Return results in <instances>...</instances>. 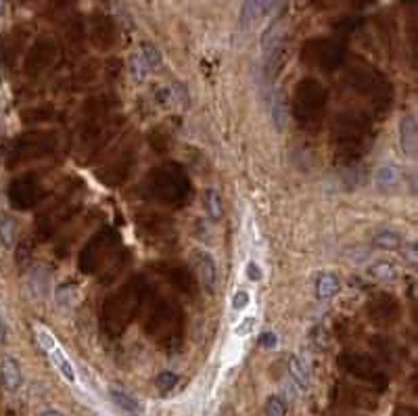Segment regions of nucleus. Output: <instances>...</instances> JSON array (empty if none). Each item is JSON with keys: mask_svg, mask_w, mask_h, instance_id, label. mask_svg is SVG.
Here are the masks:
<instances>
[{"mask_svg": "<svg viewBox=\"0 0 418 416\" xmlns=\"http://www.w3.org/2000/svg\"><path fill=\"white\" fill-rule=\"evenodd\" d=\"M203 209L211 222H220L224 216V205H222V194L218 189L209 187L203 192Z\"/></svg>", "mask_w": 418, "mask_h": 416, "instance_id": "nucleus-24", "label": "nucleus"}, {"mask_svg": "<svg viewBox=\"0 0 418 416\" xmlns=\"http://www.w3.org/2000/svg\"><path fill=\"white\" fill-rule=\"evenodd\" d=\"M15 239H17V224L11 216L2 214L0 216V243L4 249H13L15 245Z\"/></svg>", "mask_w": 418, "mask_h": 416, "instance_id": "nucleus-35", "label": "nucleus"}, {"mask_svg": "<svg viewBox=\"0 0 418 416\" xmlns=\"http://www.w3.org/2000/svg\"><path fill=\"white\" fill-rule=\"evenodd\" d=\"M402 182V174L395 165H383L379 167L377 176H375V184L381 191H395Z\"/></svg>", "mask_w": 418, "mask_h": 416, "instance_id": "nucleus-28", "label": "nucleus"}, {"mask_svg": "<svg viewBox=\"0 0 418 416\" xmlns=\"http://www.w3.org/2000/svg\"><path fill=\"white\" fill-rule=\"evenodd\" d=\"M249 293L247 291H236L234 295H232V310H236V312H241V310H245L247 306H249Z\"/></svg>", "mask_w": 418, "mask_h": 416, "instance_id": "nucleus-42", "label": "nucleus"}, {"mask_svg": "<svg viewBox=\"0 0 418 416\" xmlns=\"http://www.w3.org/2000/svg\"><path fill=\"white\" fill-rule=\"evenodd\" d=\"M44 199L42 178L36 172H26L19 178H15L9 187V201L15 209L28 212L36 207Z\"/></svg>", "mask_w": 418, "mask_h": 416, "instance_id": "nucleus-11", "label": "nucleus"}, {"mask_svg": "<svg viewBox=\"0 0 418 416\" xmlns=\"http://www.w3.org/2000/svg\"><path fill=\"white\" fill-rule=\"evenodd\" d=\"M247 279L254 281V283H259V281H261V270H259V266L256 261H249V264H247Z\"/></svg>", "mask_w": 418, "mask_h": 416, "instance_id": "nucleus-45", "label": "nucleus"}, {"mask_svg": "<svg viewBox=\"0 0 418 416\" xmlns=\"http://www.w3.org/2000/svg\"><path fill=\"white\" fill-rule=\"evenodd\" d=\"M370 345H372V350L377 353H381V358L389 362V364H397L402 358H404V353L402 350L391 341V339H387V337H375L372 341H370Z\"/></svg>", "mask_w": 418, "mask_h": 416, "instance_id": "nucleus-27", "label": "nucleus"}, {"mask_svg": "<svg viewBox=\"0 0 418 416\" xmlns=\"http://www.w3.org/2000/svg\"><path fill=\"white\" fill-rule=\"evenodd\" d=\"M147 291L149 285L140 276H136L105 299L100 308V324L109 337H120L132 324V321L142 312Z\"/></svg>", "mask_w": 418, "mask_h": 416, "instance_id": "nucleus-3", "label": "nucleus"}, {"mask_svg": "<svg viewBox=\"0 0 418 416\" xmlns=\"http://www.w3.org/2000/svg\"><path fill=\"white\" fill-rule=\"evenodd\" d=\"M276 343H278L276 333H272V331L268 333V331H266V333H261V335H259V345H261L263 350H274V348H276Z\"/></svg>", "mask_w": 418, "mask_h": 416, "instance_id": "nucleus-44", "label": "nucleus"}, {"mask_svg": "<svg viewBox=\"0 0 418 416\" xmlns=\"http://www.w3.org/2000/svg\"><path fill=\"white\" fill-rule=\"evenodd\" d=\"M51 59H53V48L51 46H46V48H38V51H33V55L30 57V61L26 65V69H28V73L30 76H38V73H42L48 63H51Z\"/></svg>", "mask_w": 418, "mask_h": 416, "instance_id": "nucleus-33", "label": "nucleus"}, {"mask_svg": "<svg viewBox=\"0 0 418 416\" xmlns=\"http://www.w3.org/2000/svg\"><path fill=\"white\" fill-rule=\"evenodd\" d=\"M393 416H418V415L412 406H397V408H395V412H393Z\"/></svg>", "mask_w": 418, "mask_h": 416, "instance_id": "nucleus-47", "label": "nucleus"}, {"mask_svg": "<svg viewBox=\"0 0 418 416\" xmlns=\"http://www.w3.org/2000/svg\"><path fill=\"white\" fill-rule=\"evenodd\" d=\"M266 415L268 416H287V404L278 395H270L266 402Z\"/></svg>", "mask_w": 418, "mask_h": 416, "instance_id": "nucleus-38", "label": "nucleus"}, {"mask_svg": "<svg viewBox=\"0 0 418 416\" xmlns=\"http://www.w3.org/2000/svg\"><path fill=\"white\" fill-rule=\"evenodd\" d=\"M281 38H283V21L281 19H274L266 32L261 36V51H263V57H270L274 51L281 48Z\"/></svg>", "mask_w": 418, "mask_h": 416, "instance_id": "nucleus-25", "label": "nucleus"}, {"mask_svg": "<svg viewBox=\"0 0 418 416\" xmlns=\"http://www.w3.org/2000/svg\"><path fill=\"white\" fill-rule=\"evenodd\" d=\"M138 226L142 230L145 236H149L155 245L160 243H169L174 239V228H172V222L167 218H163L160 214H142L138 218Z\"/></svg>", "mask_w": 418, "mask_h": 416, "instance_id": "nucleus-17", "label": "nucleus"}, {"mask_svg": "<svg viewBox=\"0 0 418 416\" xmlns=\"http://www.w3.org/2000/svg\"><path fill=\"white\" fill-rule=\"evenodd\" d=\"M314 291H316V297L320 301H328V299L337 297V293L341 291V281L335 272H322L316 279Z\"/></svg>", "mask_w": 418, "mask_h": 416, "instance_id": "nucleus-23", "label": "nucleus"}, {"mask_svg": "<svg viewBox=\"0 0 418 416\" xmlns=\"http://www.w3.org/2000/svg\"><path fill=\"white\" fill-rule=\"evenodd\" d=\"M368 276L377 283H393L397 279V266L391 259H377L368 266Z\"/></svg>", "mask_w": 418, "mask_h": 416, "instance_id": "nucleus-26", "label": "nucleus"}, {"mask_svg": "<svg viewBox=\"0 0 418 416\" xmlns=\"http://www.w3.org/2000/svg\"><path fill=\"white\" fill-rule=\"evenodd\" d=\"M40 416H65L63 412H59V410H44Z\"/></svg>", "mask_w": 418, "mask_h": 416, "instance_id": "nucleus-49", "label": "nucleus"}, {"mask_svg": "<svg viewBox=\"0 0 418 416\" xmlns=\"http://www.w3.org/2000/svg\"><path fill=\"white\" fill-rule=\"evenodd\" d=\"M270 115H272V124L278 132H283L287 126V100L283 93H276L272 103H270Z\"/></svg>", "mask_w": 418, "mask_h": 416, "instance_id": "nucleus-31", "label": "nucleus"}, {"mask_svg": "<svg viewBox=\"0 0 418 416\" xmlns=\"http://www.w3.org/2000/svg\"><path fill=\"white\" fill-rule=\"evenodd\" d=\"M111 397H113V402L120 406V408H124V410H130V412H134V410H138V402L128 395L126 391H122V389H111Z\"/></svg>", "mask_w": 418, "mask_h": 416, "instance_id": "nucleus-36", "label": "nucleus"}, {"mask_svg": "<svg viewBox=\"0 0 418 416\" xmlns=\"http://www.w3.org/2000/svg\"><path fill=\"white\" fill-rule=\"evenodd\" d=\"M326 90L314 78H305L297 84L293 95V118L299 128L316 132L322 126L326 111Z\"/></svg>", "mask_w": 418, "mask_h": 416, "instance_id": "nucleus-5", "label": "nucleus"}, {"mask_svg": "<svg viewBox=\"0 0 418 416\" xmlns=\"http://www.w3.org/2000/svg\"><path fill=\"white\" fill-rule=\"evenodd\" d=\"M180 381V377L176 375V373H172V370H163L161 375H157V379H155V385L160 387L161 391H169V389H174L176 385Z\"/></svg>", "mask_w": 418, "mask_h": 416, "instance_id": "nucleus-39", "label": "nucleus"}, {"mask_svg": "<svg viewBox=\"0 0 418 416\" xmlns=\"http://www.w3.org/2000/svg\"><path fill=\"white\" fill-rule=\"evenodd\" d=\"M153 268L157 270V274L163 276V281L167 285H172L176 291L184 293L187 297H197V293H199L197 279L187 266H182L178 261H157Z\"/></svg>", "mask_w": 418, "mask_h": 416, "instance_id": "nucleus-14", "label": "nucleus"}, {"mask_svg": "<svg viewBox=\"0 0 418 416\" xmlns=\"http://www.w3.org/2000/svg\"><path fill=\"white\" fill-rule=\"evenodd\" d=\"M254 326H256V318H254V316H247V318L241 321V324H236L234 335H236V337H245V335H249V333L254 331Z\"/></svg>", "mask_w": 418, "mask_h": 416, "instance_id": "nucleus-43", "label": "nucleus"}, {"mask_svg": "<svg viewBox=\"0 0 418 416\" xmlns=\"http://www.w3.org/2000/svg\"><path fill=\"white\" fill-rule=\"evenodd\" d=\"M122 126V120L117 118H88L82 128L80 138V153H84V161H93L109 145V140L115 136L117 128Z\"/></svg>", "mask_w": 418, "mask_h": 416, "instance_id": "nucleus-8", "label": "nucleus"}, {"mask_svg": "<svg viewBox=\"0 0 418 416\" xmlns=\"http://www.w3.org/2000/svg\"><path fill=\"white\" fill-rule=\"evenodd\" d=\"M4 341H6V322L0 314V343H4Z\"/></svg>", "mask_w": 418, "mask_h": 416, "instance_id": "nucleus-48", "label": "nucleus"}, {"mask_svg": "<svg viewBox=\"0 0 418 416\" xmlns=\"http://www.w3.org/2000/svg\"><path fill=\"white\" fill-rule=\"evenodd\" d=\"M399 145H402V151H404L406 157H414L417 155V120L412 115H406L399 122Z\"/></svg>", "mask_w": 418, "mask_h": 416, "instance_id": "nucleus-22", "label": "nucleus"}, {"mask_svg": "<svg viewBox=\"0 0 418 416\" xmlns=\"http://www.w3.org/2000/svg\"><path fill=\"white\" fill-rule=\"evenodd\" d=\"M312 335H314V337H312V341H314L318 348H326V343H328V341H326V331H324L322 326H316Z\"/></svg>", "mask_w": 418, "mask_h": 416, "instance_id": "nucleus-46", "label": "nucleus"}, {"mask_svg": "<svg viewBox=\"0 0 418 416\" xmlns=\"http://www.w3.org/2000/svg\"><path fill=\"white\" fill-rule=\"evenodd\" d=\"M330 136L335 160L343 165H355L372 147V118L362 109H343L333 120Z\"/></svg>", "mask_w": 418, "mask_h": 416, "instance_id": "nucleus-1", "label": "nucleus"}, {"mask_svg": "<svg viewBox=\"0 0 418 416\" xmlns=\"http://www.w3.org/2000/svg\"><path fill=\"white\" fill-rule=\"evenodd\" d=\"M339 366L352 375L354 379L362 381V383L370 385L377 393H383L389 387V377L387 373L381 368V364L368 355V353H360V352H343L339 355Z\"/></svg>", "mask_w": 418, "mask_h": 416, "instance_id": "nucleus-7", "label": "nucleus"}, {"mask_svg": "<svg viewBox=\"0 0 418 416\" xmlns=\"http://www.w3.org/2000/svg\"><path fill=\"white\" fill-rule=\"evenodd\" d=\"M138 55L142 57V61H145V65H147L149 69H155V67H160L161 65V53L155 46H151V44H142V48H140Z\"/></svg>", "mask_w": 418, "mask_h": 416, "instance_id": "nucleus-37", "label": "nucleus"}, {"mask_svg": "<svg viewBox=\"0 0 418 416\" xmlns=\"http://www.w3.org/2000/svg\"><path fill=\"white\" fill-rule=\"evenodd\" d=\"M0 383L6 391H17L21 383H23V377H21V366L15 358L11 355H4L2 362H0Z\"/></svg>", "mask_w": 418, "mask_h": 416, "instance_id": "nucleus-20", "label": "nucleus"}, {"mask_svg": "<svg viewBox=\"0 0 418 416\" xmlns=\"http://www.w3.org/2000/svg\"><path fill=\"white\" fill-rule=\"evenodd\" d=\"M276 2L278 0H245L243 6H241V13H239V28L241 30L249 28L258 17L270 13Z\"/></svg>", "mask_w": 418, "mask_h": 416, "instance_id": "nucleus-19", "label": "nucleus"}, {"mask_svg": "<svg viewBox=\"0 0 418 416\" xmlns=\"http://www.w3.org/2000/svg\"><path fill=\"white\" fill-rule=\"evenodd\" d=\"M120 236L113 228H100L97 234H93V239L84 245L82 254H80V270L84 274H93L103 268V264L109 259L111 251L117 247Z\"/></svg>", "mask_w": 418, "mask_h": 416, "instance_id": "nucleus-10", "label": "nucleus"}, {"mask_svg": "<svg viewBox=\"0 0 418 416\" xmlns=\"http://www.w3.org/2000/svg\"><path fill=\"white\" fill-rule=\"evenodd\" d=\"M333 395L341 406H348V408H364V410H375L377 408V400L360 387L339 383L335 387Z\"/></svg>", "mask_w": 418, "mask_h": 416, "instance_id": "nucleus-18", "label": "nucleus"}, {"mask_svg": "<svg viewBox=\"0 0 418 416\" xmlns=\"http://www.w3.org/2000/svg\"><path fill=\"white\" fill-rule=\"evenodd\" d=\"M126 261H128V256H124L122 259L117 257V259H115V261H113L107 270H103V272H105V283H113V281L117 279V274L124 270Z\"/></svg>", "mask_w": 418, "mask_h": 416, "instance_id": "nucleus-41", "label": "nucleus"}, {"mask_svg": "<svg viewBox=\"0 0 418 416\" xmlns=\"http://www.w3.org/2000/svg\"><path fill=\"white\" fill-rule=\"evenodd\" d=\"M134 163H136V151L132 147H126L107 160V163L100 167L103 172H98V180H103L109 187H120L132 174Z\"/></svg>", "mask_w": 418, "mask_h": 416, "instance_id": "nucleus-13", "label": "nucleus"}, {"mask_svg": "<svg viewBox=\"0 0 418 416\" xmlns=\"http://www.w3.org/2000/svg\"><path fill=\"white\" fill-rule=\"evenodd\" d=\"M303 59L305 63L314 65V67H322V69H335L343 59V51L333 44V42H310L303 51Z\"/></svg>", "mask_w": 418, "mask_h": 416, "instance_id": "nucleus-15", "label": "nucleus"}, {"mask_svg": "<svg viewBox=\"0 0 418 416\" xmlns=\"http://www.w3.org/2000/svg\"><path fill=\"white\" fill-rule=\"evenodd\" d=\"M36 337H38V341L42 343L44 352L48 353V358L53 360V364L57 366V370L63 375L69 383H75V370H73L69 358H67L63 350H61L59 341H57L46 328H42V326H36Z\"/></svg>", "mask_w": 418, "mask_h": 416, "instance_id": "nucleus-16", "label": "nucleus"}, {"mask_svg": "<svg viewBox=\"0 0 418 416\" xmlns=\"http://www.w3.org/2000/svg\"><path fill=\"white\" fill-rule=\"evenodd\" d=\"M366 314H368L370 322L377 326H393L402 316V306L395 295H391L387 291H379L368 297Z\"/></svg>", "mask_w": 418, "mask_h": 416, "instance_id": "nucleus-12", "label": "nucleus"}, {"mask_svg": "<svg viewBox=\"0 0 418 416\" xmlns=\"http://www.w3.org/2000/svg\"><path fill=\"white\" fill-rule=\"evenodd\" d=\"M145 331L147 335L163 348L165 352H178L182 348V339H184V312L182 308L161 295V293H151V288L147 291L145 303Z\"/></svg>", "mask_w": 418, "mask_h": 416, "instance_id": "nucleus-2", "label": "nucleus"}, {"mask_svg": "<svg viewBox=\"0 0 418 416\" xmlns=\"http://www.w3.org/2000/svg\"><path fill=\"white\" fill-rule=\"evenodd\" d=\"M57 147V138L51 132H28L21 134L19 138H15V142L11 145L6 165L9 167H17L30 161L42 160L46 155H51Z\"/></svg>", "mask_w": 418, "mask_h": 416, "instance_id": "nucleus-6", "label": "nucleus"}, {"mask_svg": "<svg viewBox=\"0 0 418 416\" xmlns=\"http://www.w3.org/2000/svg\"><path fill=\"white\" fill-rule=\"evenodd\" d=\"M30 288L36 297H46L48 291H51V274L48 270L44 268H33V272L30 274Z\"/></svg>", "mask_w": 418, "mask_h": 416, "instance_id": "nucleus-34", "label": "nucleus"}, {"mask_svg": "<svg viewBox=\"0 0 418 416\" xmlns=\"http://www.w3.org/2000/svg\"><path fill=\"white\" fill-rule=\"evenodd\" d=\"M289 375L293 377V381L297 383L299 389H308L310 387V370H308V364L299 358V355H291L289 358Z\"/></svg>", "mask_w": 418, "mask_h": 416, "instance_id": "nucleus-30", "label": "nucleus"}, {"mask_svg": "<svg viewBox=\"0 0 418 416\" xmlns=\"http://www.w3.org/2000/svg\"><path fill=\"white\" fill-rule=\"evenodd\" d=\"M352 88L364 96L377 113H387L391 107L389 82L375 69H355L350 78Z\"/></svg>", "mask_w": 418, "mask_h": 416, "instance_id": "nucleus-9", "label": "nucleus"}, {"mask_svg": "<svg viewBox=\"0 0 418 416\" xmlns=\"http://www.w3.org/2000/svg\"><path fill=\"white\" fill-rule=\"evenodd\" d=\"M55 118V109L51 105H36L30 109L21 111V120L26 124H40V122H51Z\"/></svg>", "mask_w": 418, "mask_h": 416, "instance_id": "nucleus-32", "label": "nucleus"}, {"mask_svg": "<svg viewBox=\"0 0 418 416\" xmlns=\"http://www.w3.org/2000/svg\"><path fill=\"white\" fill-rule=\"evenodd\" d=\"M130 67H132V76H134V80H136V82H142V80L147 78V73H149V67L145 65V61H142V57H140V55H134V57H132V63H130Z\"/></svg>", "mask_w": 418, "mask_h": 416, "instance_id": "nucleus-40", "label": "nucleus"}, {"mask_svg": "<svg viewBox=\"0 0 418 416\" xmlns=\"http://www.w3.org/2000/svg\"><path fill=\"white\" fill-rule=\"evenodd\" d=\"M372 245L381 251H395V249H402L404 245V239L399 232L395 230H379L375 236H372Z\"/></svg>", "mask_w": 418, "mask_h": 416, "instance_id": "nucleus-29", "label": "nucleus"}, {"mask_svg": "<svg viewBox=\"0 0 418 416\" xmlns=\"http://www.w3.org/2000/svg\"><path fill=\"white\" fill-rule=\"evenodd\" d=\"M142 194L165 207H182L193 197V184L182 165L169 161L151 170L142 182Z\"/></svg>", "mask_w": 418, "mask_h": 416, "instance_id": "nucleus-4", "label": "nucleus"}, {"mask_svg": "<svg viewBox=\"0 0 418 416\" xmlns=\"http://www.w3.org/2000/svg\"><path fill=\"white\" fill-rule=\"evenodd\" d=\"M194 264H197L203 287L207 291H214L216 283H218V266H216L214 257L207 251H194Z\"/></svg>", "mask_w": 418, "mask_h": 416, "instance_id": "nucleus-21", "label": "nucleus"}]
</instances>
